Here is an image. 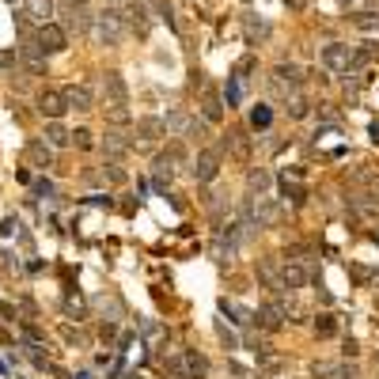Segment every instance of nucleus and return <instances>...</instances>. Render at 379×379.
I'll return each instance as SVG.
<instances>
[{
	"instance_id": "nucleus-27",
	"label": "nucleus",
	"mask_w": 379,
	"mask_h": 379,
	"mask_svg": "<svg viewBox=\"0 0 379 379\" xmlns=\"http://www.w3.org/2000/svg\"><path fill=\"white\" fill-rule=\"evenodd\" d=\"M220 311H224V315H231V322H239V326H247V322L254 319V315H250L247 307H235V304H228V300L220 304Z\"/></svg>"
},
{
	"instance_id": "nucleus-9",
	"label": "nucleus",
	"mask_w": 379,
	"mask_h": 379,
	"mask_svg": "<svg viewBox=\"0 0 379 379\" xmlns=\"http://www.w3.org/2000/svg\"><path fill=\"white\" fill-rule=\"evenodd\" d=\"M38 110H42L46 118H50V122H57V118L68 110L65 91H42V95H38Z\"/></svg>"
},
{
	"instance_id": "nucleus-31",
	"label": "nucleus",
	"mask_w": 379,
	"mask_h": 379,
	"mask_svg": "<svg viewBox=\"0 0 379 379\" xmlns=\"http://www.w3.org/2000/svg\"><path fill=\"white\" fill-rule=\"evenodd\" d=\"M201 114H205V122H220V114H224L220 99H213V95H209V99H205V107H201Z\"/></svg>"
},
{
	"instance_id": "nucleus-5",
	"label": "nucleus",
	"mask_w": 379,
	"mask_h": 379,
	"mask_svg": "<svg viewBox=\"0 0 379 379\" xmlns=\"http://www.w3.org/2000/svg\"><path fill=\"white\" fill-rule=\"evenodd\" d=\"M34 42H38V50L46 53V57H53V53H65L68 50V31L50 19V23L38 27V38H34Z\"/></svg>"
},
{
	"instance_id": "nucleus-25",
	"label": "nucleus",
	"mask_w": 379,
	"mask_h": 379,
	"mask_svg": "<svg viewBox=\"0 0 379 379\" xmlns=\"http://www.w3.org/2000/svg\"><path fill=\"white\" fill-rule=\"evenodd\" d=\"M270 122H273V110L265 107V103H258V107L250 110V125H254V129H270Z\"/></svg>"
},
{
	"instance_id": "nucleus-13",
	"label": "nucleus",
	"mask_w": 379,
	"mask_h": 379,
	"mask_svg": "<svg viewBox=\"0 0 379 379\" xmlns=\"http://www.w3.org/2000/svg\"><path fill=\"white\" fill-rule=\"evenodd\" d=\"M129 148H133V140L125 137L122 129H110L107 137H103V152H107V156H114V159H122Z\"/></svg>"
},
{
	"instance_id": "nucleus-1",
	"label": "nucleus",
	"mask_w": 379,
	"mask_h": 379,
	"mask_svg": "<svg viewBox=\"0 0 379 379\" xmlns=\"http://www.w3.org/2000/svg\"><path fill=\"white\" fill-rule=\"evenodd\" d=\"M88 34H91V42H95V46H107V50H114V46H122V42H125V19L118 16L114 8H110V12H99V16H91Z\"/></svg>"
},
{
	"instance_id": "nucleus-2",
	"label": "nucleus",
	"mask_w": 379,
	"mask_h": 379,
	"mask_svg": "<svg viewBox=\"0 0 379 379\" xmlns=\"http://www.w3.org/2000/svg\"><path fill=\"white\" fill-rule=\"evenodd\" d=\"M167 371L174 379H205L209 376V361L198 353V349H179V353L167 361Z\"/></svg>"
},
{
	"instance_id": "nucleus-19",
	"label": "nucleus",
	"mask_w": 379,
	"mask_h": 379,
	"mask_svg": "<svg viewBox=\"0 0 379 379\" xmlns=\"http://www.w3.org/2000/svg\"><path fill=\"white\" fill-rule=\"evenodd\" d=\"M103 88H107L110 103H129V91H125V80L118 73H107L103 76Z\"/></svg>"
},
{
	"instance_id": "nucleus-39",
	"label": "nucleus",
	"mask_w": 379,
	"mask_h": 379,
	"mask_svg": "<svg viewBox=\"0 0 379 379\" xmlns=\"http://www.w3.org/2000/svg\"><path fill=\"white\" fill-rule=\"evenodd\" d=\"M16 231H19V220H4V224H0V235H16Z\"/></svg>"
},
{
	"instance_id": "nucleus-7",
	"label": "nucleus",
	"mask_w": 379,
	"mask_h": 379,
	"mask_svg": "<svg viewBox=\"0 0 379 379\" xmlns=\"http://www.w3.org/2000/svg\"><path fill=\"white\" fill-rule=\"evenodd\" d=\"M254 319L262 322L265 330H277L280 322L289 319V307H285V300H280V296H273V300H265V304L258 307V315H254Z\"/></svg>"
},
{
	"instance_id": "nucleus-17",
	"label": "nucleus",
	"mask_w": 379,
	"mask_h": 379,
	"mask_svg": "<svg viewBox=\"0 0 379 379\" xmlns=\"http://www.w3.org/2000/svg\"><path fill=\"white\" fill-rule=\"evenodd\" d=\"M174 164H179V148L164 152V156H156V186H164V182L174 179Z\"/></svg>"
},
{
	"instance_id": "nucleus-35",
	"label": "nucleus",
	"mask_w": 379,
	"mask_h": 379,
	"mask_svg": "<svg viewBox=\"0 0 379 379\" xmlns=\"http://www.w3.org/2000/svg\"><path fill=\"white\" fill-rule=\"evenodd\" d=\"M103 182H125V171L118 164H107V171H103Z\"/></svg>"
},
{
	"instance_id": "nucleus-30",
	"label": "nucleus",
	"mask_w": 379,
	"mask_h": 379,
	"mask_svg": "<svg viewBox=\"0 0 379 379\" xmlns=\"http://www.w3.org/2000/svg\"><path fill=\"white\" fill-rule=\"evenodd\" d=\"M107 118L114 125H125L129 122V110H125V103H107Z\"/></svg>"
},
{
	"instance_id": "nucleus-24",
	"label": "nucleus",
	"mask_w": 379,
	"mask_h": 379,
	"mask_svg": "<svg viewBox=\"0 0 379 379\" xmlns=\"http://www.w3.org/2000/svg\"><path fill=\"white\" fill-rule=\"evenodd\" d=\"M46 140H50L53 148H65V144H73V133H68V129H61V125L53 122L50 129H46Z\"/></svg>"
},
{
	"instance_id": "nucleus-37",
	"label": "nucleus",
	"mask_w": 379,
	"mask_h": 379,
	"mask_svg": "<svg viewBox=\"0 0 379 379\" xmlns=\"http://www.w3.org/2000/svg\"><path fill=\"white\" fill-rule=\"evenodd\" d=\"M73 144H76V148H91V133L88 129H76L73 133Z\"/></svg>"
},
{
	"instance_id": "nucleus-42",
	"label": "nucleus",
	"mask_w": 379,
	"mask_h": 379,
	"mask_svg": "<svg viewBox=\"0 0 379 379\" xmlns=\"http://www.w3.org/2000/svg\"><path fill=\"white\" fill-rule=\"evenodd\" d=\"M371 140H379V122H371Z\"/></svg>"
},
{
	"instance_id": "nucleus-14",
	"label": "nucleus",
	"mask_w": 379,
	"mask_h": 379,
	"mask_svg": "<svg viewBox=\"0 0 379 379\" xmlns=\"http://www.w3.org/2000/svg\"><path fill=\"white\" fill-rule=\"evenodd\" d=\"M258 280H262L265 289H273V292H285V289H280V265H277V258H262V262H258Z\"/></svg>"
},
{
	"instance_id": "nucleus-46",
	"label": "nucleus",
	"mask_w": 379,
	"mask_h": 379,
	"mask_svg": "<svg viewBox=\"0 0 379 379\" xmlns=\"http://www.w3.org/2000/svg\"><path fill=\"white\" fill-rule=\"evenodd\" d=\"M376 4H379V0H376Z\"/></svg>"
},
{
	"instance_id": "nucleus-44",
	"label": "nucleus",
	"mask_w": 379,
	"mask_h": 379,
	"mask_svg": "<svg viewBox=\"0 0 379 379\" xmlns=\"http://www.w3.org/2000/svg\"><path fill=\"white\" fill-rule=\"evenodd\" d=\"M125 379H137V376H125Z\"/></svg>"
},
{
	"instance_id": "nucleus-10",
	"label": "nucleus",
	"mask_w": 379,
	"mask_h": 379,
	"mask_svg": "<svg viewBox=\"0 0 379 379\" xmlns=\"http://www.w3.org/2000/svg\"><path fill=\"white\" fill-rule=\"evenodd\" d=\"M304 285H307L304 262H285L280 265V289L285 292H296V289H304Z\"/></svg>"
},
{
	"instance_id": "nucleus-6",
	"label": "nucleus",
	"mask_w": 379,
	"mask_h": 379,
	"mask_svg": "<svg viewBox=\"0 0 379 379\" xmlns=\"http://www.w3.org/2000/svg\"><path fill=\"white\" fill-rule=\"evenodd\" d=\"M190 174H194L198 182H213L216 174H220V148H201L198 156H194Z\"/></svg>"
},
{
	"instance_id": "nucleus-36",
	"label": "nucleus",
	"mask_w": 379,
	"mask_h": 379,
	"mask_svg": "<svg viewBox=\"0 0 379 379\" xmlns=\"http://www.w3.org/2000/svg\"><path fill=\"white\" fill-rule=\"evenodd\" d=\"M140 330H144V338H159V334H164V326L152 322V319H140Z\"/></svg>"
},
{
	"instance_id": "nucleus-11",
	"label": "nucleus",
	"mask_w": 379,
	"mask_h": 379,
	"mask_svg": "<svg viewBox=\"0 0 379 379\" xmlns=\"http://www.w3.org/2000/svg\"><path fill=\"white\" fill-rule=\"evenodd\" d=\"M137 137L144 144H156L159 137H167V118H140L137 122Z\"/></svg>"
},
{
	"instance_id": "nucleus-21",
	"label": "nucleus",
	"mask_w": 379,
	"mask_h": 379,
	"mask_svg": "<svg viewBox=\"0 0 379 379\" xmlns=\"http://www.w3.org/2000/svg\"><path fill=\"white\" fill-rule=\"evenodd\" d=\"M247 38L250 42H265V38H270V23H265V19L247 16Z\"/></svg>"
},
{
	"instance_id": "nucleus-33",
	"label": "nucleus",
	"mask_w": 379,
	"mask_h": 379,
	"mask_svg": "<svg viewBox=\"0 0 379 379\" xmlns=\"http://www.w3.org/2000/svg\"><path fill=\"white\" fill-rule=\"evenodd\" d=\"M247 186H250V190H258V194H262V190L270 186V174H265V171H250V174H247Z\"/></svg>"
},
{
	"instance_id": "nucleus-40",
	"label": "nucleus",
	"mask_w": 379,
	"mask_h": 379,
	"mask_svg": "<svg viewBox=\"0 0 379 379\" xmlns=\"http://www.w3.org/2000/svg\"><path fill=\"white\" fill-rule=\"evenodd\" d=\"M38 194H42V198H53V186H50L46 179H42V182H38Z\"/></svg>"
},
{
	"instance_id": "nucleus-8",
	"label": "nucleus",
	"mask_w": 379,
	"mask_h": 379,
	"mask_svg": "<svg viewBox=\"0 0 379 379\" xmlns=\"http://www.w3.org/2000/svg\"><path fill=\"white\" fill-rule=\"evenodd\" d=\"M65 103L68 110H95V91L88 83H73V88H65Z\"/></svg>"
},
{
	"instance_id": "nucleus-29",
	"label": "nucleus",
	"mask_w": 379,
	"mask_h": 379,
	"mask_svg": "<svg viewBox=\"0 0 379 379\" xmlns=\"http://www.w3.org/2000/svg\"><path fill=\"white\" fill-rule=\"evenodd\" d=\"M315 334H319V338H334V334H338V326H334V319H330V315H319V319H315Z\"/></svg>"
},
{
	"instance_id": "nucleus-34",
	"label": "nucleus",
	"mask_w": 379,
	"mask_h": 379,
	"mask_svg": "<svg viewBox=\"0 0 379 379\" xmlns=\"http://www.w3.org/2000/svg\"><path fill=\"white\" fill-rule=\"evenodd\" d=\"M280 190H285V198H292V201H304V190H300L296 182H289V174L280 179Z\"/></svg>"
},
{
	"instance_id": "nucleus-32",
	"label": "nucleus",
	"mask_w": 379,
	"mask_h": 379,
	"mask_svg": "<svg viewBox=\"0 0 379 379\" xmlns=\"http://www.w3.org/2000/svg\"><path fill=\"white\" fill-rule=\"evenodd\" d=\"M353 209L361 216H379V201H364V198H353Z\"/></svg>"
},
{
	"instance_id": "nucleus-12",
	"label": "nucleus",
	"mask_w": 379,
	"mask_h": 379,
	"mask_svg": "<svg viewBox=\"0 0 379 379\" xmlns=\"http://www.w3.org/2000/svg\"><path fill=\"white\" fill-rule=\"evenodd\" d=\"M125 12H129V27H133V31L148 34L152 19H148V4H144V0H129V4H125Z\"/></svg>"
},
{
	"instance_id": "nucleus-38",
	"label": "nucleus",
	"mask_w": 379,
	"mask_h": 379,
	"mask_svg": "<svg viewBox=\"0 0 379 379\" xmlns=\"http://www.w3.org/2000/svg\"><path fill=\"white\" fill-rule=\"evenodd\" d=\"M334 379V376H338V368H334V364H315V379Z\"/></svg>"
},
{
	"instance_id": "nucleus-18",
	"label": "nucleus",
	"mask_w": 379,
	"mask_h": 379,
	"mask_svg": "<svg viewBox=\"0 0 379 379\" xmlns=\"http://www.w3.org/2000/svg\"><path fill=\"white\" fill-rule=\"evenodd\" d=\"M23 65H27V73H34V76L46 73V53L38 50V42H27L23 46Z\"/></svg>"
},
{
	"instance_id": "nucleus-22",
	"label": "nucleus",
	"mask_w": 379,
	"mask_h": 379,
	"mask_svg": "<svg viewBox=\"0 0 379 379\" xmlns=\"http://www.w3.org/2000/svg\"><path fill=\"white\" fill-rule=\"evenodd\" d=\"M353 23H356V31L376 34L379 31V12H361V16H353Z\"/></svg>"
},
{
	"instance_id": "nucleus-45",
	"label": "nucleus",
	"mask_w": 379,
	"mask_h": 379,
	"mask_svg": "<svg viewBox=\"0 0 379 379\" xmlns=\"http://www.w3.org/2000/svg\"><path fill=\"white\" fill-rule=\"evenodd\" d=\"M8 4H16V0H8Z\"/></svg>"
},
{
	"instance_id": "nucleus-26",
	"label": "nucleus",
	"mask_w": 379,
	"mask_h": 379,
	"mask_svg": "<svg viewBox=\"0 0 379 379\" xmlns=\"http://www.w3.org/2000/svg\"><path fill=\"white\" fill-rule=\"evenodd\" d=\"M239 99H243V80L239 76H231L228 88H224V103H228V107H239Z\"/></svg>"
},
{
	"instance_id": "nucleus-41",
	"label": "nucleus",
	"mask_w": 379,
	"mask_h": 379,
	"mask_svg": "<svg viewBox=\"0 0 379 379\" xmlns=\"http://www.w3.org/2000/svg\"><path fill=\"white\" fill-rule=\"evenodd\" d=\"M0 319H16V311H12L8 304H0Z\"/></svg>"
},
{
	"instance_id": "nucleus-15",
	"label": "nucleus",
	"mask_w": 379,
	"mask_h": 379,
	"mask_svg": "<svg viewBox=\"0 0 379 379\" xmlns=\"http://www.w3.org/2000/svg\"><path fill=\"white\" fill-rule=\"evenodd\" d=\"M23 12H27V19L31 23H50L53 19V0H23Z\"/></svg>"
},
{
	"instance_id": "nucleus-43",
	"label": "nucleus",
	"mask_w": 379,
	"mask_h": 379,
	"mask_svg": "<svg viewBox=\"0 0 379 379\" xmlns=\"http://www.w3.org/2000/svg\"><path fill=\"white\" fill-rule=\"evenodd\" d=\"M68 4H73V8H83V4H88V0H68Z\"/></svg>"
},
{
	"instance_id": "nucleus-28",
	"label": "nucleus",
	"mask_w": 379,
	"mask_h": 379,
	"mask_svg": "<svg viewBox=\"0 0 379 379\" xmlns=\"http://www.w3.org/2000/svg\"><path fill=\"white\" fill-rule=\"evenodd\" d=\"M95 307H99V311L103 315H110V322H118V319H122V304H118V300L114 296H99V300H95Z\"/></svg>"
},
{
	"instance_id": "nucleus-4",
	"label": "nucleus",
	"mask_w": 379,
	"mask_h": 379,
	"mask_svg": "<svg viewBox=\"0 0 379 379\" xmlns=\"http://www.w3.org/2000/svg\"><path fill=\"white\" fill-rule=\"evenodd\" d=\"M322 65H326L330 73H353L356 68V50L345 46V42H330V46H322Z\"/></svg>"
},
{
	"instance_id": "nucleus-16",
	"label": "nucleus",
	"mask_w": 379,
	"mask_h": 379,
	"mask_svg": "<svg viewBox=\"0 0 379 379\" xmlns=\"http://www.w3.org/2000/svg\"><path fill=\"white\" fill-rule=\"evenodd\" d=\"M27 159H31L34 167H50L53 164V144L46 137L42 140H31V144H27Z\"/></svg>"
},
{
	"instance_id": "nucleus-3",
	"label": "nucleus",
	"mask_w": 379,
	"mask_h": 379,
	"mask_svg": "<svg viewBox=\"0 0 379 379\" xmlns=\"http://www.w3.org/2000/svg\"><path fill=\"white\" fill-rule=\"evenodd\" d=\"M243 213L254 216L258 228H277V224H280V213H285V209H280L273 198H262V194H258V198H247V201H243Z\"/></svg>"
},
{
	"instance_id": "nucleus-20",
	"label": "nucleus",
	"mask_w": 379,
	"mask_h": 379,
	"mask_svg": "<svg viewBox=\"0 0 379 379\" xmlns=\"http://www.w3.org/2000/svg\"><path fill=\"white\" fill-rule=\"evenodd\" d=\"M224 144H228V148L235 152V156H247V152H250V137H247V133H243V129H231Z\"/></svg>"
},
{
	"instance_id": "nucleus-23",
	"label": "nucleus",
	"mask_w": 379,
	"mask_h": 379,
	"mask_svg": "<svg viewBox=\"0 0 379 379\" xmlns=\"http://www.w3.org/2000/svg\"><path fill=\"white\" fill-rule=\"evenodd\" d=\"M285 110H289V118H296V122H300V118L311 114V103H307L304 95H289V107H285Z\"/></svg>"
}]
</instances>
